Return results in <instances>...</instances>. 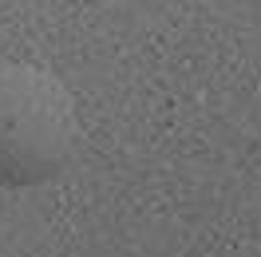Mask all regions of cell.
<instances>
[{
	"label": "cell",
	"instance_id": "6da1fadb",
	"mask_svg": "<svg viewBox=\"0 0 261 257\" xmlns=\"http://www.w3.org/2000/svg\"><path fill=\"white\" fill-rule=\"evenodd\" d=\"M75 146V103L51 71L0 60V186L51 182Z\"/></svg>",
	"mask_w": 261,
	"mask_h": 257
}]
</instances>
